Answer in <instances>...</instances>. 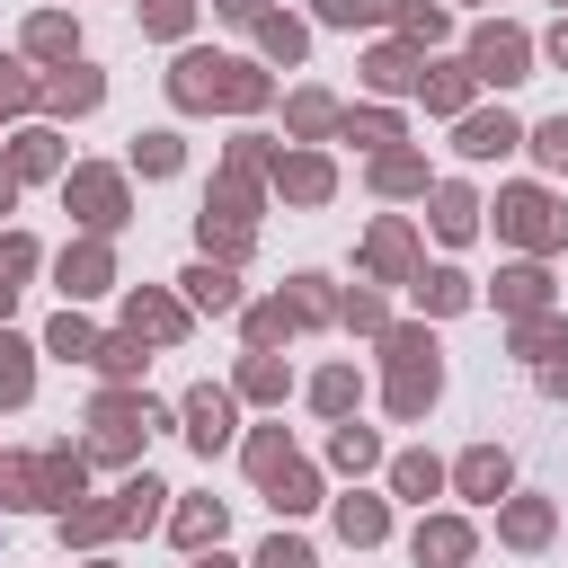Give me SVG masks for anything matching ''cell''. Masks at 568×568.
<instances>
[{
  "label": "cell",
  "mask_w": 568,
  "mask_h": 568,
  "mask_svg": "<svg viewBox=\"0 0 568 568\" xmlns=\"http://www.w3.org/2000/svg\"><path fill=\"white\" fill-rule=\"evenodd\" d=\"M506 532H515V541H541V532H550V506H515Z\"/></svg>",
  "instance_id": "24"
},
{
  "label": "cell",
  "mask_w": 568,
  "mask_h": 568,
  "mask_svg": "<svg viewBox=\"0 0 568 568\" xmlns=\"http://www.w3.org/2000/svg\"><path fill=\"white\" fill-rule=\"evenodd\" d=\"M355 399V373H320V408H346Z\"/></svg>",
  "instance_id": "32"
},
{
  "label": "cell",
  "mask_w": 568,
  "mask_h": 568,
  "mask_svg": "<svg viewBox=\"0 0 568 568\" xmlns=\"http://www.w3.org/2000/svg\"><path fill=\"white\" fill-rule=\"evenodd\" d=\"M0 213H9V178H0Z\"/></svg>",
  "instance_id": "35"
},
{
  "label": "cell",
  "mask_w": 568,
  "mask_h": 568,
  "mask_svg": "<svg viewBox=\"0 0 568 568\" xmlns=\"http://www.w3.org/2000/svg\"><path fill=\"white\" fill-rule=\"evenodd\" d=\"M506 302H515V311H532V302H541V275H532V266H515V275H506Z\"/></svg>",
  "instance_id": "27"
},
{
  "label": "cell",
  "mask_w": 568,
  "mask_h": 568,
  "mask_svg": "<svg viewBox=\"0 0 568 568\" xmlns=\"http://www.w3.org/2000/svg\"><path fill=\"white\" fill-rule=\"evenodd\" d=\"M186 293H195L204 311H231V302H240V284H231L222 266H195V275H186Z\"/></svg>",
  "instance_id": "10"
},
{
  "label": "cell",
  "mask_w": 568,
  "mask_h": 568,
  "mask_svg": "<svg viewBox=\"0 0 568 568\" xmlns=\"http://www.w3.org/2000/svg\"><path fill=\"white\" fill-rule=\"evenodd\" d=\"M417 559L462 568V559H470V532H462V524H417Z\"/></svg>",
  "instance_id": "8"
},
{
  "label": "cell",
  "mask_w": 568,
  "mask_h": 568,
  "mask_svg": "<svg viewBox=\"0 0 568 568\" xmlns=\"http://www.w3.org/2000/svg\"><path fill=\"white\" fill-rule=\"evenodd\" d=\"M178 98H186V106H213V98H222V106H257V98H266V80H257L248 62L186 53V62H178Z\"/></svg>",
  "instance_id": "1"
},
{
  "label": "cell",
  "mask_w": 568,
  "mask_h": 568,
  "mask_svg": "<svg viewBox=\"0 0 568 568\" xmlns=\"http://www.w3.org/2000/svg\"><path fill=\"white\" fill-rule=\"evenodd\" d=\"M53 106H98V80H89V71H71V80H53Z\"/></svg>",
  "instance_id": "21"
},
{
  "label": "cell",
  "mask_w": 568,
  "mask_h": 568,
  "mask_svg": "<svg viewBox=\"0 0 568 568\" xmlns=\"http://www.w3.org/2000/svg\"><path fill=\"white\" fill-rule=\"evenodd\" d=\"M0 399H27V346L0 337Z\"/></svg>",
  "instance_id": "15"
},
{
  "label": "cell",
  "mask_w": 568,
  "mask_h": 568,
  "mask_svg": "<svg viewBox=\"0 0 568 568\" xmlns=\"http://www.w3.org/2000/svg\"><path fill=\"white\" fill-rule=\"evenodd\" d=\"M133 160H142V169H151V178H160V169H178V142H169V133H151V142H142V151H133Z\"/></svg>",
  "instance_id": "26"
},
{
  "label": "cell",
  "mask_w": 568,
  "mask_h": 568,
  "mask_svg": "<svg viewBox=\"0 0 568 568\" xmlns=\"http://www.w3.org/2000/svg\"><path fill=\"white\" fill-rule=\"evenodd\" d=\"M133 337H178V311L169 302H133Z\"/></svg>",
  "instance_id": "16"
},
{
  "label": "cell",
  "mask_w": 568,
  "mask_h": 568,
  "mask_svg": "<svg viewBox=\"0 0 568 568\" xmlns=\"http://www.w3.org/2000/svg\"><path fill=\"white\" fill-rule=\"evenodd\" d=\"M462 151H470V160H488V151H515V124H506V115H470V124H462Z\"/></svg>",
  "instance_id": "9"
},
{
  "label": "cell",
  "mask_w": 568,
  "mask_h": 568,
  "mask_svg": "<svg viewBox=\"0 0 568 568\" xmlns=\"http://www.w3.org/2000/svg\"><path fill=\"white\" fill-rule=\"evenodd\" d=\"M204 568H222V559H204Z\"/></svg>",
  "instance_id": "36"
},
{
  "label": "cell",
  "mask_w": 568,
  "mask_h": 568,
  "mask_svg": "<svg viewBox=\"0 0 568 568\" xmlns=\"http://www.w3.org/2000/svg\"><path fill=\"white\" fill-rule=\"evenodd\" d=\"M186 435H195L204 453H222V444H231V399H222V390H195V399H186Z\"/></svg>",
  "instance_id": "5"
},
{
  "label": "cell",
  "mask_w": 568,
  "mask_h": 568,
  "mask_svg": "<svg viewBox=\"0 0 568 568\" xmlns=\"http://www.w3.org/2000/svg\"><path fill=\"white\" fill-rule=\"evenodd\" d=\"M470 213H479V204H470L462 186H444V195H435V231H444V240H462V231H470Z\"/></svg>",
  "instance_id": "13"
},
{
  "label": "cell",
  "mask_w": 568,
  "mask_h": 568,
  "mask_svg": "<svg viewBox=\"0 0 568 568\" xmlns=\"http://www.w3.org/2000/svg\"><path fill=\"white\" fill-rule=\"evenodd\" d=\"M532 151H541V160H550V169H568V115H550V124H541V133H532Z\"/></svg>",
  "instance_id": "20"
},
{
  "label": "cell",
  "mask_w": 568,
  "mask_h": 568,
  "mask_svg": "<svg viewBox=\"0 0 568 568\" xmlns=\"http://www.w3.org/2000/svg\"><path fill=\"white\" fill-rule=\"evenodd\" d=\"M550 53H559V62H568V27H559V36H550Z\"/></svg>",
  "instance_id": "34"
},
{
  "label": "cell",
  "mask_w": 568,
  "mask_h": 568,
  "mask_svg": "<svg viewBox=\"0 0 568 568\" xmlns=\"http://www.w3.org/2000/svg\"><path fill=\"white\" fill-rule=\"evenodd\" d=\"M337 532H346V541H382V506H373V497H346V506H337Z\"/></svg>",
  "instance_id": "12"
},
{
  "label": "cell",
  "mask_w": 568,
  "mask_h": 568,
  "mask_svg": "<svg viewBox=\"0 0 568 568\" xmlns=\"http://www.w3.org/2000/svg\"><path fill=\"white\" fill-rule=\"evenodd\" d=\"M178 541H222V506H186L178 515Z\"/></svg>",
  "instance_id": "18"
},
{
  "label": "cell",
  "mask_w": 568,
  "mask_h": 568,
  "mask_svg": "<svg viewBox=\"0 0 568 568\" xmlns=\"http://www.w3.org/2000/svg\"><path fill=\"white\" fill-rule=\"evenodd\" d=\"M266 53H284V62H293V53H302V27H293V18H266Z\"/></svg>",
  "instance_id": "25"
},
{
  "label": "cell",
  "mask_w": 568,
  "mask_h": 568,
  "mask_svg": "<svg viewBox=\"0 0 568 568\" xmlns=\"http://www.w3.org/2000/svg\"><path fill=\"white\" fill-rule=\"evenodd\" d=\"M426 302H435V311H462L470 284H462V275H426Z\"/></svg>",
  "instance_id": "23"
},
{
  "label": "cell",
  "mask_w": 568,
  "mask_h": 568,
  "mask_svg": "<svg viewBox=\"0 0 568 568\" xmlns=\"http://www.w3.org/2000/svg\"><path fill=\"white\" fill-rule=\"evenodd\" d=\"M284 186H293V195H328V169H320V160H293Z\"/></svg>",
  "instance_id": "22"
},
{
  "label": "cell",
  "mask_w": 568,
  "mask_h": 568,
  "mask_svg": "<svg viewBox=\"0 0 568 568\" xmlns=\"http://www.w3.org/2000/svg\"><path fill=\"white\" fill-rule=\"evenodd\" d=\"M390 355H399V382H390V408H399V417H417V408L435 399V346H426V337H390Z\"/></svg>",
  "instance_id": "3"
},
{
  "label": "cell",
  "mask_w": 568,
  "mask_h": 568,
  "mask_svg": "<svg viewBox=\"0 0 568 568\" xmlns=\"http://www.w3.org/2000/svg\"><path fill=\"white\" fill-rule=\"evenodd\" d=\"M160 497H169L160 479H133V488H124L115 506H89V515H71L62 532H80V541H98V532H115V524H151V515H160Z\"/></svg>",
  "instance_id": "2"
},
{
  "label": "cell",
  "mask_w": 568,
  "mask_h": 568,
  "mask_svg": "<svg viewBox=\"0 0 568 568\" xmlns=\"http://www.w3.org/2000/svg\"><path fill=\"white\" fill-rule=\"evenodd\" d=\"M222 18H266V0H222Z\"/></svg>",
  "instance_id": "33"
},
{
  "label": "cell",
  "mask_w": 568,
  "mask_h": 568,
  "mask_svg": "<svg viewBox=\"0 0 568 568\" xmlns=\"http://www.w3.org/2000/svg\"><path fill=\"white\" fill-rule=\"evenodd\" d=\"M320 18H337V27H355V18H382V0H320Z\"/></svg>",
  "instance_id": "29"
},
{
  "label": "cell",
  "mask_w": 568,
  "mask_h": 568,
  "mask_svg": "<svg viewBox=\"0 0 568 568\" xmlns=\"http://www.w3.org/2000/svg\"><path fill=\"white\" fill-rule=\"evenodd\" d=\"M53 355H98V337H89V320H71V311H62V320H53Z\"/></svg>",
  "instance_id": "17"
},
{
  "label": "cell",
  "mask_w": 568,
  "mask_h": 568,
  "mask_svg": "<svg viewBox=\"0 0 568 568\" xmlns=\"http://www.w3.org/2000/svg\"><path fill=\"white\" fill-rule=\"evenodd\" d=\"M257 568H311V550H302V541H266V550H257Z\"/></svg>",
  "instance_id": "30"
},
{
  "label": "cell",
  "mask_w": 568,
  "mask_h": 568,
  "mask_svg": "<svg viewBox=\"0 0 568 568\" xmlns=\"http://www.w3.org/2000/svg\"><path fill=\"white\" fill-rule=\"evenodd\" d=\"M462 488H470V497H497V488H506V453H470V462H462Z\"/></svg>",
  "instance_id": "11"
},
{
  "label": "cell",
  "mask_w": 568,
  "mask_h": 568,
  "mask_svg": "<svg viewBox=\"0 0 568 568\" xmlns=\"http://www.w3.org/2000/svg\"><path fill=\"white\" fill-rule=\"evenodd\" d=\"M62 284H71V293H98V284H106V257H98V248L62 257Z\"/></svg>",
  "instance_id": "14"
},
{
  "label": "cell",
  "mask_w": 568,
  "mask_h": 568,
  "mask_svg": "<svg viewBox=\"0 0 568 568\" xmlns=\"http://www.w3.org/2000/svg\"><path fill=\"white\" fill-rule=\"evenodd\" d=\"M337 462H346V470H364V462H373V435H364V426H346V435H337Z\"/></svg>",
  "instance_id": "28"
},
{
  "label": "cell",
  "mask_w": 568,
  "mask_h": 568,
  "mask_svg": "<svg viewBox=\"0 0 568 568\" xmlns=\"http://www.w3.org/2000/svg\"><path fill=\"white\" fill-rule=\"evenodd\" d=\"M497 222H506L515 240H559V213H550V195H532V186H524V195H506V204H497Z\"/></svg>",
  "instance_id": "4"
},
{
  "label": "cell",
  "mask_w": 568,
  "mask_h": 568,
  "mask_svg": "<svg viewBox=\"0 0 568 568\" xmlns=\"http://www.w3.org/2000/svg\"><path fill=\"white\" fill-rule=\"evenodd\" d=\"M71 204H80V213H89V222H98V231H106V222H115V204H124V195H115V178H98V169H80V178H71Z\"/></svg>",
  "instance_id": "7"
},
{
  "label": "cell",
  "mask_w": 568,
  "mask_h": 568,
  "mask_svg": "<svg viewBox=\"0 0 568 568\" xmlns=\"http://www.w3.org/2000/svg\"><path fill=\"white\" fill-rule=\"evenodd\" d=\"M435 479H444V470H435L426 453H408V462H399V488H408V497H435Z\"/></svg>",
  "instance_id": "19"
},
{
  "label": "cell",
  "mask_w": 568,
  "mask_h": 568,
  "mask_svg": "<svg viewBox=\"0 0 568 568\" xmlns=\"http://www.w3.org/2000/svg\"><path fill=\"white\" fill-rule=\"evenodd\" d=\"M479 80H524V36L515 27H488L479 36Z\"/></svg>",
  "instance_id": "6"
},
{
  "label": "cell",
  "mask_w": 568,
  "mask_h": 568,
  "mask_svg": "<svg viewBox=\"0 0 568 568\" xmlns=\"http://www.w3.org/2000/svg\"><path fill=\"white\" fill-rule=\"evenodd\" d=\"M98 364H106V373H133V364H142V346H133V337H115V346H98Z\"/></svg>",
  "instance_id": "31"
}]
</instances>
